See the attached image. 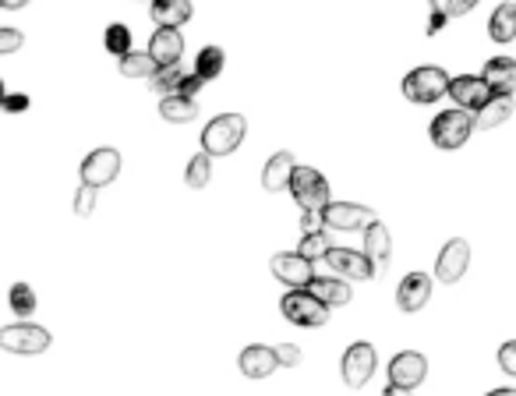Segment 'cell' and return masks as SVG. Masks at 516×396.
I'll list each match as a JSON object with an SVG mask.
<instances>
[{
	"label": "cell",
	"instance_id": "19",
	"mask_svg": "<svg viewBox=\"0 0 516 396\" xmlns=\"http://www.w3.org/2000/svg\"><path fill=\"white\" fill-rule=\"evenodd\" d=\"M237 368H241L248 379H269V375L280 368V361H276V351H273V347H265V343H252V347H244V351H241Z\"/></svg>",
	"mask_w": 516,
	"mask_h": 396
},
{
	"label": "cell",
	"instance_id": "7",
	"mask_svg": "<svg viewBox=\"0 0 516 396\" xmlns=\"http://www.w3.org/2000/svg\"><path fill=\"white\" fill-rule=\"evenodd\" d=\"M379 216L368 209V205H354V202H329L322 209V223L329 231H343V233H354L364 231L368 223H375Z\"/></svg>",
	"mask_w": 516,
	"mask_h": 396
},
{
	"label": "cell",
	"instance_id": "11",
	"mask_svg": "<svg viewBox=\"0 0 516 396\" xmlns=\"http://www.w3.org/2000/svg\"><path fill=\"white\" fill-rule=\"evenodd\" d=\"M467 265H471V244L463 237H452L450 244L442 248L439 262H435V280L439 283H460Z\"/></svg>",
	"mask_w": 516,
	"mask_h": 396
},
{
	"label": "cell",
	"instance_id": "13",
	"mask_svg": "<svg viewBox=\"0 0 516 396\" xmlns=\"http://www.w3.org/2000/svg\"><path fill=\"white\" fill-rule=\"evenodd\" d=\"M450 96L456 99L460 110L478 114L484 103L491 99V89L484 85L481 74H460V78H450Z\"/></svg>",
	"mask_w": 516,
	"mask_h": 396
},
{
	"label": "cell",
	"instance_id": "28",
	"mask_svg": "<svg viewBox=\"0 0 516 396\" xmlns=\"http://www.w3.org/2000/svg\"><path fill=\"white\" fill-rule=\"evenodd\" d=\"M7 304H11V312L15 315H22V319H29L35 312V291L29 283H15L11 291H7Z\"/></svg>",
	"mask_w": 516,
	"mask_h": 396
},
{
	"label": "cell",
	"instance_id": "3",
	"mask_svg": "<svg viewBox=\"0 0 516 396\" xmlns=\"http://www.w3.org/2000/svg\"><path fill=\"white\" fill-rule=\"evenodd\" d=\"M293 202L304 209V213H322L329 205V181L315 166H293V177H291V188Z\"/></svg>",
	"mask_w": 516,
	"mask_h": 396
},
{
	"label": "cell",
	"instance_id": "43",
	"mask_svg": "<svg viewBox=\"0 0 516 396\" xmlns=\"http://www.w3.org/2000/svg\"><path fill=\"white\" fill-rule=\"evenodd\" d=\"M25 4H29V0H0L4 11H18V7H25Z\"/></svg>",
	"mask_w": 516,
	"mask_h": 396
},
{
	"label": "cell",
	"instance_id": "1",
	"mask_svg": "<svg viewBox=\"0 0 516 396\" xmlns=\"http://www.w3.org/2000/svg\"><path fill=\"white\" fill-rule=\"evenodd\" d=\"M248 134L244 114H220L202 128V153L205 156H230Z\"/></svg>",
	"mask_w": 516,
	"mask_h": 396
},
{
	"label": "cell",
	"instance_id": "21",
	"mask_svg": "<svg viewBox=\"0 0 516 396\" xmlns=\"http://www.w3.org/2000/svg\"><path fill=\"white\" fill-rule=\"evenodd\" d=\"M293 153H276L269 163H265V170H262V184H265V192H287L291 188V177H293Z\"/></svg>",
	"mask_w": 516,
	"mask_h": 396
},
{
	"label": "cell",
	"instance_id": "2",
	"mask_svg": "<svg viewBox=\"0 0 516 396\" xmlns=\"http://www.w3.org/2000/svg\"><path fill=\"white\" fill-rule=\"evenodd\" d=\"M471 132H474V114H467V110H460V106L442 110V114L432 121V128H428L435 149H463V145L471 142Z\"/></svg>",
	"mask_w": 516,
	"mask_h": 396
},
{
	"label": "cell",
	"instance_id": "8",
	"mask_svg": "<svg viewBox=\"0 0 516 396\" xmlns=\"http://www.w3.org/2000/svg\"><path fill=\"white\" fill-rule=\"evenodd\" d=\"M0 347L11 354H43L50 347V332L33 322H18V326H4L0 330Z\"/></svg>",
	"mask_w": 516,
	"mask_h": 396
},
{
	"label": "cell",
	"instance_id": "27",
	"mask_svg": "<svg viewBox=\"0 0 516 396\" xmlns=\"http://www.w3.org/2000/svg\"><path fill=\"white\" fill-rule=\"evenodd\" d=\"M156 71H160V67H156V61H153L149 54H134V50H131V54L121 57V74H124V78H153Z\"/></svg>",
	"mask_w": 516,
	"mask_h": 396
},
{
	"label": "cell",
	"instance_id": "39",
	"mask_svg": "<svg viewBox=\"0 0 516 396\" xmlns=\"http://www.w3.org/2000/svg\"><path fill=\"white\" fill-rule=\"evenodd\" d=\"M474 7H478V0H446V4H442L446 18H460V15H467V11H474Z\"/></svg>",
	"mask_w": 516,
	"mask_h": 396
},
{
	"label": "cell",
	"instance_id": "17",
	"mask_svg": "<svg viewBox=\"0 0 516 396\" xmlns=\"http://www.w3.org/2000/svg\"><path fill=\"white\" fill-rule=\"evenodd\" d=\"M484 85L491 89V96H513L516 93V61L513 57H491L481 71Z\"/></svg>",
	"mask_w": 516,
	"mask_h": 396
},
{
	"label": "cell",
	"instance_id": "20",
	"mask_svg": "<svg viewBox=\"0 0 516 396\" xmlns=\"http://www.w3.org/2000/svg\"><path fill=\"white\" fill-rule=\"evenodd\" d=\"M308 291L319 297L325 308H343V304H351V283H347L343 276H315Z\"/></svg>",
	"mask_w": 516,
	"mask_h": 396
},
{
	"label": "cell",
	"instance_id": "29",
	"mask_svg": "<svg viewBox=\"0 0 516 396\" xmlns=\"http://www.w3.org/2000/svg\"><path fill=\"white\" fill-rule=\"evenodd\" d=\"M209 177H213V156L198 153L192 163H188L184 181H188V188H205V184H209Z\"/></svg>",
	"mask_w": 516,
	"mask_h": 396
},
{
	"label": "cell",
	"instance_id": "9",
	"mask_svg": "<svg viewBox=\"0 0 516 396\" xmlns=\"http://www.w3.org/2000/svg\"><path fill=\"white\" fill-rule=\"evenodd\" d=\"M273 276L280 280V283H287L291 291H308L312 287V280H315V265L308 262L304 255H297V252H280V255H273Z\"/></svg>",
	"mask_w": 516,
	"mask_h": 396
},
{
	"label": "cell",
	"instance_id": "16",
	"mask_svg": "<svg viewBox=\"0 0 516 396\" xmlns=\"http://www.w3.org/2000/svg\"><path fill=\"white\" fill-rule=\"evenodd\" d=\"M325 262L332 265L343 280H372V276H375L368 255H364V252H354V248H329V252H325Z\"/></svg>",
	"mask_w": 516,
	"mask_h": 396
},
{
	"label": "cell",
	"instance_id": "31",
	"mask_svg": "<svg viewBox=\"0 0 516 396\" xmlns=\"http://www.w3.org/2000/svg\"><path fill=\"white\" fill-rule=\"evenodd\" d=\"M181 78H184V71H181V67H163V71H156L149 82H153V89H156L160 96H177Z\"/></svg>",
	"mask_w": 516,
	"mask_h": 396
},
{
	"label": "cell",
	"instance_id": "38",
	"mask_svg": "<svg viewBox=\"0 0 516 396\" xmlns=\"http://www.w3.org/2000/svg\"><path fill=\"white\" fill-rule=\"evenodd\" d=\"M276 351V361H280V368H293V364L301 361V351L293 347V343H280V347H273Z\"/></svg>",
	"mask_w": 516,
	"mask_h": 396
},
{
	"label": "cell",
	"instance_id": "40",
	"mask_svg": "<svg viewBox=\"0 0 516 396\" xmlns=\"http://www.w3.org/2000/svg\"><path fill=\"white\" fill-rule=\"evenodd\" d=\"M202 85H205V82H202L198 74H184V78H181V85H177V96H188V99H194V93H198Z\"/></svg>",
	"mask_w": 516,
	"mask_h": 396
},
{
	"label": "cell",
	"instance_id": "42",
	"mask_svg": "<svg viewBox=\"0 0 516 396\" xmlns=\"http://www.w3.org/2000/svg\"><path fill=\"white\" fill-rule=\"evenodd\" d=\"M382 396H414V390H403V386H392V382H389L386 390H382Z\"/></svg>",
	"mask_w": 516,
	"mask_h": 396
},
{
	"label": "cell",
	"instance_id": "18",
	"mask_svg": "<svg viewBox=\"0 0 516 396\" xmlns=\"http://www.w3.org/2000/svg\"><path fill=\"white\" fill-rule=\"evenodd\" d=\"M428 297H432V276L411 272V276H403V283L396 291V304H400V312L414 315V312H421L428 304Z\"/></svg>",
	"mask_w": 516,
	"mask_h": 396
},
{
	"label": "cell",
	"instance_id": "30",
	"mask_svg": "<svg viewBox=\"0 0 516 396\" xmlns=\"http://www.w3.org/2000/svg\"><path fill=\"white\" fill-rule=\"evenodd\" d=\"M103 43H106L110 54L124 57V54H131V29L128 25H121V22H114V25L106 29V35H103Z\"/></svg>",
	"mask_w": 516,
	"mask_h": 396
},
{
	"label": "cell",
	"instance_id": "26",
	"mask_svg": "<svg viewBox=\"0 0 516 396\" xmlns=\"http://www.w3.org/2000/svg\"><path fill=\"white\" fill-rule=\"evenodd\" d=\"M220 71H223V50L220 46H202L198 57H194V74L202 82H213Z\"/></svg>",
	"mask_w": 516,
	"mask_h": 396
},
{
	"label": "cell",
	"instance_id": "15",
	"mask_svg": "<svg viewBox=\"0 0 516 396\" xmlns=\"http://www.w3.org/2000/svg\"><path fill=\"white\" fill-rule=\"evenodd\" d=\"M364 255H368V262L375 269V276H382L389 269V259H392V237H389L382 220H375V223L364 227Z\"/></svg>",
	"mask_w": 516,
	"mask_h": 396
},
{
	"label": "cell",
	"instance_id": "24",
	"mask_svg": "<svg viewBox=\"0 0 516 396\" xmlns=\"http://www.w3.org/2000/svg\"><path fill=\"white\" fill-rule=\"evenodd\" d=\"M488 35H491L495 43H513L516 39V4L513 0H506V4H499V7L491 11V18H488Z\"/></svg>",
	"mask_w": 516,
	"mask_h": 396
},
{
	"label": "cell",
	"instance_id": "44",
	"mask_svg": "<svg viewBox=\"0 0 516 396\" xmlns=\"http://www.w3.org/2000/svg\"><path fill=\"white\" fill-rule=\"evenodd\" d=\"M484 396H516V390H510V386H502V390H491V393Z\"/></svg>",
	"mask_w": 516,
	"mask_h": 396
},
{
	"label": "cell",
	"instance_id": "14",
	"mask_svg": "<svg viewBox=\"0 0 516 396\" xmlns=\"http://www.w3.org/2000/svg\"><path fill=\"white\" fill-rule=\"evenodd\" d=\"M145 54L156 61L160 71L163 67H177L181 64V57H184V35H181V29H156Z\"/></svg>",
	"mask_w": 516,
	"mask_h": 396
},
{
	"label": "cell",
	"instance_id": "34",
	"mask_svg": "<svg viewBox=\"0 0 516 396\" xmlns=\"http://www.w3.org/2000/svg\"><path fill=\"white\" fill-rule=\"evenodd\" d=\"M22 43H25V35H22V29H11V25H0V54H15V50H22Z\"/></svg>",
	"mask_w": 516,
	"mask_h": 396
},
{
	"label": "cell",
	"instance_id": "35",
	"mask_svg": "<svg viewBox=\"0 0 516 396\" xmlns=\"http://www.w3.org/2000/svg\"><path fill=\"white\" fill-rule=\"evenodd\" d=\"M93 209H96V188L82 184V188H78V195H74V213H78V216H89Z\"/></svg>",
	"mask_w": 516,
	"mask_h": 396
},
{
	"label": "cell",
	"instance_id": "41",
	"mask_svg": "<svg viewBox=\"0 0 516 396\" xmlns=\"http://www.w3.org/2000/svg\"><path fill=\"white\" fill-rule=\"evenodd\" d=\"M301 227H304V233H319L325 227L322 213H304V216H301Z\"/></svg>",
	"mask_w": 516,
	"mask_h": 396
},
{
	"label": "cell",
	"instance_id": "36",
	"mask_svg": "<svg viewBox=\"0 0 516 396\" xmlns=\"http://www.w3.org/2000/svg\"><path fill=\"white\" fill-rule=\"evenodd\" d=\"M0 110L4 114H25L29 110V96L25 93H7V96L0 99Z\"/></svg>",
	"mask_w": 516,
	"mask_h": 396
},
{
	"label": "cell",
	"instance_id": "5",
	"mask_svg": "<svg viewBox=\"0 0 516 396\" xmlns=\"http://www.w3.org/2000/svg\"><path fill=\"white\" fill-rule=\"evenodd\" d=\"M450 93V74L442 67H414L407 78H403V96L411 103H435Z\"/></svg>",
	"mask_w": 516,
	"mask_h": 396
},
{
	"label": "cell",
	"instance_id": "23",
	"mask_svg": "<svg viewBox=\"0 0 516 396\" xmlns=\"http://www.w3.org/2000/svg\"><path fill=\"white\" fill-rule=\"evenodd\" d=\"M510 114H513V96H491L481 110L474 114V128L491 132V128L506 124V121H510Z\"/></svg>",
	"mask_w": 516,
	"mask_h": 396
},
{
	"label": "cell",
	"instance_id": "12",
	"mask_svg": "<svg viewBox=\"0 0 516 396\" xmlns=\"http://www.w3.org/2000/svg\"><path fill=\"white\" fill-rule=\"evenodd\" d=\"M424 379H428V361H424V354H418V351H403V354H396L389 361V382L392 386L418 390Z\"/></svg>",
	"mask_w": 516,
	"mask_h": 396
},
{
	"label": "cell",
	"instance_id": "37",
	"mask_svg": "<svg viewBox=\"0 0 516 396\" xmlns=\"http://www.w3.org/2000/svg\"><path fill=\"white\" fill-rule=\"evenodd\" d=\"M499 368L516 375V340H506V343L499 347Z\"/></svg>",
	"mask_w": 516,
	"mask_h": 396
},
{
	"label": "cell",
	"instance_id": "4",
	"mask_svg": "<svg viewBox=\"0 0 516 396\" xmlns=\"http://www.w3.org/2000/svg\"><path fill=\"white\" fill-rule=\"evenodd\" d=\"M280 312H283L287 322L308 326V330H319V326L329 322V308L312 291H287L283 301H280Z\"/></svg>",
	"mask_w": 516,
	"mask_h": 396
},
{
	"label": "cell",
	"instance_id": "45",
	"mask_svg": "<svg viewBox=\"0 0 516 396\" xmlns=\"http://www.w3.org/2000/svg\"><path fill=\"white\" fill-rule=\"evenodd\" d=\"M4 96H7V89H4V82H0V99H4Z\"/></svg>",
	"mask_w": 516,
	"mask_h": 396
},
{
	"label": "cell",
	"instance_id": "33",
	"mask_svg": "<svg viewBox=\"0 0 516 396\" xmlns=\"http://www.w3.org/2000/svg\"><path fill=\"white\" fill-rule=\"evenodd\" d=\"M424 7H428V35H439L446 29V11H442V4L439 0H424Z\"/></svg>",
	"mask_w": 516,
	"mask_h": 396
},
{
	"label": "cell",
	"instance_id": "22",
	"mask_svg": "<svg viewBox=\"0 0 516 396\" xmlns=\"http://www.w3.org/2000/svg\"><path fill=\"white\" fill-rule=\"evenodd\" d=\"M192 15V0H153V22L160 29H181Z\"/></svg>",
	"mask_w": 516,
	"mask_h": 396
},
{
	"label": "cell",
	"instance_id": "32",
	"mask_svg": "<svg viewBox=\"0 0 516 396\" xmlns=\"http://www.w3.org/2000/svg\"><path fill=\"white\" fill-rule=\"evenodd\" d=\"M332 244H329V237L325 231L319 233H304V241H301V248H297V255H304L308 262H315V259H325V252H329Z\"/></svg>",
	"mask_w": 516,
	"mask_h": 396
},
{
	"label": "cell",
	"instance_id": "25",
	"mask_svg": "<svg viewBox=\"0 0 516 396\" xmlns=\"http://www.w3.org/2000/svg\"><path fill=\"white\" fill-rule=\"evenodd\" d=\"M160 114L163 121H170V124H188V121L198 117V103L188 96H163Z\"/></svg>",
	"mask_w": 516,
	"mask_h": 396
},
{
	"label": "cell",
	"instance_id": "6",
	"mask_svg": "<svg viewBox=\"0 0 516 396\" xmlns=\"http://www.w3.org/2000/svg\"><path fill=\"white\" fill-rule=\"evenodd\" d=\"M375 368H379V358H375V347H372V343H351V347L343 351L340 375H343V382H347L351 390L368 386V379L375 375Z\"/></svg>",
	"mask_w": 516,
	"mask_h": 396
},
{
	"label": "cell",
	"instance_id": "10",
	"mask_svg": "<svg viewBox=\"0 0 516 396\" xmlns=\"http://www.w3.org/2000/svg\"><path fill=\"white\" fill-rule=\"evenodd\" d=\"M117 173H121V153L117 149H96L82 163V184H89V188L99 192L103 184L117 181Z\"/></svg>",
	"mask_w": 516,
	"mask_h": 396
}]
</instances>
